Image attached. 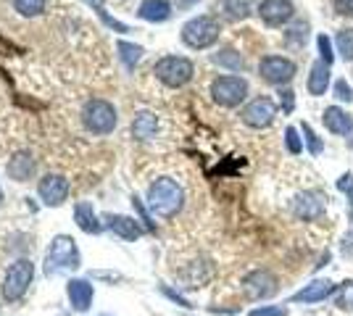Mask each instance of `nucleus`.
I'll list each match as a JSON object with an SVG mask.
<instances>
[{
	"instance_id": "aec40b11",
	"label": "nucleus",
	"mask_w": 353,
	"mask_h": 316,
	"mask_svg": "<svg viewBox=\"0 0 353 316\" xmlns=\"http://www.w3.org/2000/svg\"><path fill=\"white\" fill-rule=\"evenodd\" d=\"M117 50H119V59L124 61L127 69H134V63L143 59V48L132 45V43H124V40H119L117 43Z\"/></svg>"
},
{
	"instance_id": "c85d7f7f",
	"label": "nucleus",
	"mask_w": 353,
	"mask_h": 316,
	"mask_svg": "<svg viewBox=\"0 0 353 316\" xmlns=\"http://www.w3.org/2000/svg\"><path fill=\"white\" fill-rule=\"evenodd\" d=\"M285 145H288V151L293 153V156H298V153L303 151V143H301L295 127H288V132H285Z\"/></svg>"
},
{
	"instance_id": "7ed1b4c3",
	"label": "nucleus",
	"mask_w": 353,
	"mask_h": 316,
	"mask_svg": "<svg viewBox=\"0 0 353 316\" xmlns=\"http://www.w3.org/2000/svg\"><path fill=\"white\" fill-rule=\"evenodd\" d=\"M219 32L221 27L214 16H195L182 27V43L192 50H203L219 40Z\"/></svg>"
},
{
	"instance_id": "2f4dec72",
	"label": "nucleus",
	"mask_w": 353,
	"mask_h": 316,
	"mask_svg": "<svg viewBox=\"0 0 353 316\" xmlns=\"http://www.w3.org/2000/svg\"><path fill=\"white\" fill-rule=\"evenodd\" d=\"M250 316H288L285 306H261V308H253Z\"/></svg>"
},
{
	"instance_id": "7c9ffc66",
	"label": "nucleus",
	"mask_w": 353,
	"mask_h": 316,
	"mask_svg": "<svg viewBox=\"0 0 353 316\" xmlns=\"http://www.w3.org/2000/svg\"><path fill=\"white\" fill-rule=\"evenodd\" d=\"M316 45H319V53H322L324 63H330V66H332V61H335V53H332V45H330V37H327V34H319Z\"/></svg>"
},
{
	"instance_id": "72a5a7b5",
	"label": "nucleus",
	"mask_w": 353,
	"mask_h": 316,
	"mask_svg": "<svg viewBox=\"0 0 353 316\" xmlns=\"http://www.w3.org/2000/svg\"><path fill=\"white\" fill-rule=\"evenodd\" d=\"M335 11L343 16H353V0H335Z\"/></svg>"
},
{
	"instance_id": "f03ea898",
	"label": "nucleus",
	"mask_w": 353,
	"mask_h": 316,
	"mask_svg": "<svg viewBox=\"0 0 353 316\" xmlns=\"http://www.w3.org/2000/svg\"><path fill=\"white\" fill-rule=\"evenodd\" d=\"M117 108L103 98H90L82 105V124L92 135H108L117 127Z\"/></svg>"
},
{
	"instance_id": "2eb2a0df",
	"label": "nucleus",
	"mask_w": 353,
	"mask_h": 316,
	"mask_svg": "<svg viewBox=\"0 0 353 316\" xmlns=\"http://www.w3.org/2000/svg\"><path fill=\"white\" fill-rule=\"evenodd\" d=\"M137 16L145 19V21H153V24L166 21V19L172 16V3H169V0H143Z\"/></svg>"
},
{
	"instance_id": "423d86ee",
	"label": "nucleus",
	"mask_w": 353,
	"mask_h": 316,
	"mask_svg": "<svg viewBox=\"0 0 353 316\" xmlns=\"http://www.w3.org/2000/svg\"><path fill=\"white\" fill-rule=\"evenodd\" d=\"M274 116H277V103H274L272 98H266V95L253 98V101L243 108V114H240L243 124H248V127H253V129H264V127H269V124L274 121Z\"/></svg>"
},
{
	"instance_id": "6ab92c4d",
	"label": "nucleus",
	"mask_w": 353,
	"mask_h": 316,
	"mask_svg": "<svg viewBox=\"0 0 353 316\" xmlns=\"http://www.w3.org/2000/svg\"><path fill=\"white\" fill-rule=\"evenodd\" d=\"M30 277H32V264L19 261L14 269L8 271V285H6V293H11V295L21 293V287L30 282Z\"/></svg>"
},
{
	"instance_id": "1a4fd4ad",
	"label": "nucleus",
	"mask_w": 353,
	"mask_h": 316,
	"mask_svg": "<svg viewBox=\"0 0 353 316\" xmlns=\"http://www.w3.org/2000/svg\"><path fill=\"white\" fill-rule=\"evenodd\" d=\"M243 287H245L248 298H253V301H264V298H272V295L280 290V285H277V277H274L272 271H266V269L250 271L248 277L243 280Z\"/></svg>"
},
{
	"instance_id": "5701e85b",
	"label": "nucleus",
	"mask_w": 353,
	"mask_h": 316,
	"mask_svg": "<svg viewBox=\"0 0 353 316\" xmlns=\"http://www.w3.org/2000/svg\"><path fill=\"white\" fill-rule=\"evenodd\" d=\"M111 227L117 229L119 235H124V238H130V240H132V238H137V235H140V227L134 224L132 219H127V216H117V219H111Z\"/></svg>"
},
{
	"instance_id": "dca6fc26",
	"label": "nucleus",
	"mask_w": 353,
	"mask_h": 316,
	"mask_svg": "<svg viewBox=\"0 0 353 316\" xmlns=\"http://www.w3.org/2000/svg\"><path fill=\"white\" fill-rule=\"evenodd\" d=\"M253 3L256 0H221L219 6H216V11L227 21H240V19H248L253 14Z\"/></svg>"
},
{
	"instance_id": "473e14b6",
	"label": "nucleus",
	"mask_w": 353,
	"mask_h": 316,
	"mask_svg": "<svg viewBox=\"0 0 353 316\" xmlns=\"http://www.w3.org/2000/svg\"><path fill=\"white\" fill-rule=\"evenodd\" d=\"M335 95H338L340 101H345V103H351L353 101V90L348 87L345 79H338V82H335Z\"/></svg>"
},
{
	"instance_id": "f8f14e48",
	"label": "nucleus",
	"mask_w": 353,
	"mask_h": 316,
	"mask_svg": "<svg viewBox=\"0 0 353 316\" xmlns=\"http://www.w3.org/2000/svg\"><path fill=\"white\" fill-rule=\"evenodd\" d=\"M40 196H43L48 206H61L69 196V182L63 180L61 174H48L40 182Z\"/></svg>"
},
{
	"instance_id": "f704fd0d",
	"label": "nucleus",
	"mask_w": 353,
	"mask_h": 316,
	"mask_svg": "<svg viewBox=\"0 0 353 316\" xmlns=\"http://www.w3.org/2000/svg\"><path fill=\"white\" fill-rule=\"evenodd\" d=\"M280 95H282V108H285V111H293V105H295L293 90H285V92H280Z\"/></svg>"
},
{
	"instance_id": "bb28decb",
	"label": "nucleus",
	"mask_w": 353,
	"mask_h": 316,
	"mask_svg": "<svg viewBox=\"0 0 353 316\" xmlns=\"http://www.w3.org/2000/svg\"><path fill=\"white\" fill-rule=\"evenodd\" d=\"M338 187L348 196V219L353 222V174H343L338 180Z\"/></svg>"
},
{
	"instance_id": "4be33fe9",
	"label": "nucleus",
	"mask_w": 353,
	"mask_h": 316,
	"mask_svg": "<svg viewBox=\"0 0 353 316\" xmlns=\"http://www.w3.org/2000/svg\"><path fill=\"white\" fill-rule=\"evenodd\" d=\"M335 303H338V308H343V311H351L353 308V280L338 285V290H335Z\"/></svg>"
},
{
	"instance_id": "a211bd4d",
	"label": "nucleus",
	"mask_w": 353,
	"mask_h": 316,
	"mask_svg": "<svg viewBox=\"0 0 353 316\" xmlns=\"http://www.w3.org/2000/svg\"><path fill=\"white\" fill-rule=\"evenodd\" d=\"M8 174L16 182H27L34 174V161H32L30 153H16L14 158L8 161Z\"/></svg>"
},
{
	"instance_id": "e433bc0d",
	"label": "nucleus",
	"mask_w": 353,
	"mask_h": 316,
	"mask_svg": "<svg viewBox=\"0 0 353 316\" xmlns=\"http://www.w3.org/2000/svg\"><path fill=\"white\" fill-rule=\"evenodd\" d=\"M0 200H3V196H0Z\"/></svg>"
},
{
	"instance_id": "ddd939ff",
	"label": "nucleus",
	"mask_w": 353,
	"mask_h": 316,
	"mask_svg": "<svg viewBox=\"0 0 353 316\" xmlns=\"http://www.w3.org/2000/svg\"><path fill=\"white\" fill-rule=\"evenodd\" d=\"M322 121H324V127H327L330 132L348 137V140L353 137V119H351V114H345V111H343V108H338V105H330V108H324Z\"/></svg>"
},
{
	"instance_id": "cd10ccee",
	"label": "nucleus",
	"mask_w": 353,
	"mask_h": 316,
	"mask_svg": "<svg viewBox=\"0 0 353 316\" xmlns=\"http://www.w3.org/2000/svg\"><path fill=\"white\" fill-rule=\"evenodd\" d=\"M301 129H303V135H306V143H309V151L311 156H319V153L324 151V145H322V140L314 135V129H311L309 124H301Z\"/></svg>"
},
{
	"instance_id": "9d476101",
	"label": "nucleus",
	"mask_w": 353,
	"mask_h": 316,
	"mask_svg": "<svg viewBox=\"0 0 353 316\" xmlns=\"http://www.w3.org/2000/svg\"><path fill=\"white\" fill-rule=\"evenodd\" d=\"M338 285L332 280H311L309 285H303L298 293H295L290 301L293 303H303V306H311V303H322L327 301L330 295H335Z\"/></svg>"
},
{
	"instance_id": "9b49d317",
	"label": "nucleus",
	"mask_w": 353,
	"mask_h": 316,
	"mask_svg": "<svg viewBox=\"0 0 353 316\" xmlns=\"http://www.w3.org/2000/svg\"><path fill=\"white\" fill-rule=\"evenodd\" d=\"M259 16L266 27H282L293 19V3L290 0H261Z\"/></svg>"
},
{
	"instance_id": "b1692460",
	"label": "nucleus",
	"mask_w": 353,
	"mask_h": 316,
	"mask_svg": "<svg viewBox=\"0 0 353 316\" xmlns=\"http://www.w3.org/2000/svg\"><path fill=\"white\" fill-rule=\"evenodd\" d=\"M14 8L21 16H40L45 11V0H14Z\"/></svg>"
},
{
	"instance_id": "f257e3e1",
	"label": "nucleus",
	"mask_w": 353,
	"mask_h": 316,
	"mask_svg": "<svg viewBox=\"0 0 353 316\" xmlns=\"http://www.w3.org/2000/svg\"><path fill=\"white\" fill-rule=\"evenodd\" d=\"M148 203H150V209L156 211L159 216L169 219V216H174L176 211L182 209L185 193H182V187H179L174 180L161 177V180H156L150 185V190H148Z\"/></svg>"
},
{
	"instance_id": "c756f323",
	"label": "nucleus",
	"mask_w": 353,
	"mask_h": 316,
	"mask_svg": "<svg viewBox=\"0 0 353 316\" xmlns=\"http://www.w3.org/2000/svg\"><path fill=\"white\" fill-rule=\"evenodd\" d=\"M306 30H309V24H306V21H298L293 30L285 34L288 45H301V43H303V34H306Z\"/></svg>"
},
{
	"instance_id": "a878e982",
	"label": "nucleus",
	"mask_w": 353,
	"mask_h": 316,
	"mask_svg": "<svg viewBox=\"0 0 353 316\" xmlns=\"http://www.w3.org/2000/svg\"><path fill=\"white\" fill-rule=\"evenodd\" d=\"M77 219H79V227L82 229H88V232H98L101 227H98V222H95V216L90 213V206H77Z\"/></svg>"
},
{
	"instance_id": "20e7f679",
	"label": "nucleus",
	"mask_w": 353,
	"mask_h": 316,
	"mask_svg": "<svg viewBox=\"0 0 353 316\" xmlns=\"http://www.w3.org/2000/svg\"><path fill=\"white\" fill-rule=\"evenodd\" d=\"M153 74H156V79H161L166 87H185L192 79V74H195V69H192L190 59H182V56H163L161 61H156Z\"/></svg>"
},
{
	"instance_id": "c9c22d12",
	"label": "nucleus",
	"mask_w": 353,
	"mask_h": 316,
	"mask_svg": "<svg viewBox=\"0 0 353 316\" xmlns=\"http://www.w3.org/2000/svg\"><path fill=\"white\" fill-rule=\"evenodd\" d=\"M88 3H92L95 8H101V0H88Z\"/></svg>"
},
{
	"instance_id": "412c9836",
	"label": "nucleus",
	"mask_w": 353,
	"mask_h": 316,
	"mask_svg": "<svg viewBox=\"0 0 353 316\" xmlns=\"http://www.w3.org/2000/svg\"><path fill=\"white\" fill-rule=\"evenodd\" d=\"M214 61L219 63V66H224V69H232V72H240L243 69V59H240V53L237 50H219L216 56H214Z\"/></svg>"
},
{
	"instance_id": "0eeeda50",
	"label": "nucleus",
	"mask_w": 353,
	"mask_h": 316,
	"mask_svg": "<svg viewBox=\"0 0 353 316\" xmlns=\"http://www.w3.org/2000/svg\"><path fill=\"white\" fill-rule=\"evenodd\" d=\"M290 211H293L295 219H301V222H316V219H322L324 213H327V203H324L322 193L309 190V193H301V196L293 198Z\"/></svg>"
},
{
	"instance_id": "393cba45",
	"label": "nucleus",
	"mask_w": 353,
	"mask_h": 316,
	"mask_svg": "<svg viewBox=\"0 0 353 316\" xmlns=\"http://www.w3.org/2000/svg\"><path fill=\"white\" fill-rule=\"evenodd\" d=\"M338 50L343 61H353V27L338 32Z\"/></svg>"
},
{
	"instance_id": "4468645a",
	"label": "nucleus",
	"mask_w": 353,
	"mask_h": 316,
	"mask_svg": "<svg viewBox=\"0 0 353 316\" xmlns=\"http://www.w3.org/2000/svg\"><path fill=\"white\" fill-rule=\"evenodd\" d=\"M330 74H332V66L330 63H324V61H316V63H311V72H309V79H306V87L314 98H319L324 95V90L330 87Z\"/></svg>"
},
{
	"instance_id": "39448f33",
	"label": "nucleus",
	"mask_w": 353,
	"mask_h": 316,
	"mask_svg": "<svg viewBox=\"0 0 353 316\" xmlns=\"http://www.w3.org/2000/svg\"><path fill=\"white\" fill-rule=\"evenodd\" d=\"M245 95H248V82L243 79V76H219V79H214V85H211V98L221 105V108H235L245 101Z\"/></svg>"
},
{
	"instance_id": "f3484780",
	"label": "nucleus",
	"mask_w": 353,
	"mask_h": 316,
	"mask_svg": "<svg viewBox=\"0 0 353 316\" xmlns=\"http://www.w3.org/2000/svg\"><path fill=\"white\" fill-rule=\"evenodd\" d=\"M156 132H159V119H156V114L143 111V114H137V116H134L132 137H137V140H153Z\"/></svg>"
},
{
	"instance_id": "6e6552de",
	"label": "nucleus",
	"mask_w": 353,
	"mask_h": 316,
	"mask_svg": "<svg viewBox=\"0 0 353 316\" xmlns=\"http://www.w3.org/2000/svg\"><path fill=\"white\" fill-rule=\"evenodd\" d=\"M259 74L269 85H285L295 76V63L285 56H266L259 63Z\"/></svg>"
}]
</instances>
